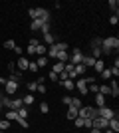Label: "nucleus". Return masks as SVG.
Returning <instances> with one entry per match:
<instances>
[{
  "label": "nucleus",
  "instance_id": "obj_49",
  "mask_svg": "<svg viewBox=\"0 0 119 133\" xmlns=\"http://www.w3.org/2000/svg\"><path fill=\"white\" fill-rule=\"evenodd\" d=\"M89 131H91V133H101L99 129H89Z\"/></svg>",
  "mask_w": 119,
  "mask_h": 133
},
{
  "label": "nucleus",
  "instance_id": "obj_3",
  "mask_svg": "<svg viewBox=\"0 0 119 133\" xmlns=\"http://www.w3.org/2000/svg\"><path fill=\"white\" fill-rule=\"evenodd\" d=\"M78 117H83V119H95L97 117V109L89 105H81L78 109Z\"/></svg>",
  "mask_w": 119,
  "mask_h": 133
},
{
  "label": "nucleus",
  "instance_id": "obj_25",
  "mask_svg": "<svg viewBox=\"0 0 119 133\" xmlns=\"http://www.w3.org/2000/svg\"><path fill=\"white\" fill-rule=\"evenodd\" d=\"M16 113H18V117H22V119H26V117H28V107H26V105H22L20 109L16 111Z\"/></svg>",
  "mask_w": 119,
  "mask_h": 133
},
{
  "label": "nucleus",
  "instance_id": "obj_1",
  "mask_svg": "<svg viewBox=\"0 0 119 133\" xmlns=\"http://www.w3.org/2000/svg\"><path fill=\"white\" fill-rule=\"evenodd\" d=\"M119 48V38L117 36H107V38L101 40V54H111L113 50Z\"/></svg>",
  "mask_w": 119,
  "mask_h": 133
},
{
  "label": "nucleus",
  "instance_id": "obj_2",
  "mask_svg": "<svg viewBox=\"0 0 119 133\" xmlns=\"http://www.w3.org/2000/svg\"><path fill=\"white\" fill-rule=\"evenodd\" d=\"M66 50H68V44H66V42H56L54 46H50V48H48L46 58H56L60 52H66Z\"/></svg>",
  "mask_w": 119,
  "mask_h": 133
},
{
  "label": "nucleus",
  "instance_id": "obj_44",
  "mask_svg": "<svg viewBox=\"0 0 119 133\" xmlns=\"http://www.w3.org/2000/svg\"><path fill=\"white\" fill-rule=\"evenodd\" d=\"M26 52H28V54H36V46H28V50H26Z\"/></svg>",
  "mask_w": 119,
  "mask_h": 133
},
{
  "label": "nucleus",
  "instance_id": "obj_43",
  "mask_svg": "<svg viewBox=\"0 0 119 133\" xmlns=\"http://www.w3.org/2000/svg\"><path fill=\"white\" fill-rule=\"evenodd\" d=\"M40 42H38V38H30V46H38Z\"/></svg>",
  "mask_w": 119,
  "mask_h": 133
},
{
  "label": "nucleus",
  "instance_id": "obj_33",
  "mask_svg": "<svg viewBox=\"0 0 119 133\" xmlns=\"http://www.w3.org/2000/svg\"><path fill=\"white\" fill-rule=\"evenodd\" d=\"M40 111H42V113H48V111H50V105H48V101H42V103H40Z\"/></svg>",
  "mask_w": 119,
  "mask_h": 133
},
{
  "label": "nucleus",
  "instance_id": "obj_10",
  "mask_svg": "<svg viewBox=\"0 0 119 133\" xmlns=\"http://www.w3.org/2000/svg\"><path fill=\"white\" fill-rule=\"evenodd\" d=\"M44 24H48V20H42V18H36V20H32V24H30V30H32V32H40Z\"/></svg>",
  "mask_w": 119,
  "mask_h": 133
},
{
  "label": "nucleus",
  "instance_id": "obj_32",
  "mask_svg": "<svg viewBox=\"0 0 119 133\" xmlns=\"http://www.w3.org/2000/svg\"><path fill=\"white\" fill-rule=\"evenodd\" d=\"M74 125L78 129H81V127H83V117H75V119H74Z\"/></svg>",
  "mask_w": 119,
  "mask_h": 133
},
{
  "label": "nucleus",
  "instance_id": "obj_41",
  "mask_svg": "<svg viewBox=\"0 0 119 133\" xmlns=\"http://www.w3.org/2000/svg\"><path fill=\"white\" fill-rule=\"evenodd\" d=\"M38 94H46V85L44 83H38V89H36Z\"/></svg>",
  "mask_w": 119,
  "mask_h": 133
},
{
  "label": "nucleus",
  "instance_id": "obj_36",
  "mask_svg": "<svg viewBox=\"0 0 119 133\" xmlns=\"http://www.w3.org/2000/svg\"><path fill=\"white\" fill-rule=\"evenodd\" d=\"M101 78L103 79H111V78H113V76H111V70H103V72H101Z\"/></svg>",
  "mask_w": 119,
  "mask_h": 133
},
{
  "label": "nucleus",
  "instance_id": "obj_28",
  "mask_svg": "<svg viewBox=\"0 0 119 133\" xmlns=\"http://www.w3.org/2000/svg\"><path fill=\"white\" fill-rule=\"evenodd\" d=\"M8 79H14V82H18V83H20V79H22V74H20V72H16V70H14V72L10 74V78H8Z\"/></svg>",
  "mask_w": 119,
  "mask_h": 133
},
{
  "label": "nucleus",
  "instance_id": "obj_45",
  "mask_svg": "<svg viewBox=\"0 0 119 133\" xmlns=\"http://www.w3.org/2000/svg\"><path fill=\"white\" fill-rule=\"evenodd\" d=\"M50 79H52V82H58V74H54V72H50Z\"/></svg>",
  "mask_w": 119,
  "mask_h": 133
},
{
  "label": "nucleus",
  "instance_id": "obj_4",
  "mask_svg": "<svg viewBox=\"0 0 119 133\" xmlns=\"http://www.w3.org/2000/svg\"><path fill=\"white\" fill-rule=\"evenodd\" d=\"M87 83H95V78H78L74 82V85L79 89V94L85 95L87 94Z\"/></svg>",
  "mask_w": 119,
  "mask_h": 133
},
{
  "label": "nucleus",
  "instance_id": "obj_19",
  "mask_svg": "<svg viewBox=\"0 0 119 133\" xmlns=\"http://www.w3.org/2000/svg\"><path fill=\"white\" fill-rule=\"evenodd\" d=\"M74 72L78 74L79 78H83V74H85V66H83V64H78V66H74Z\"/></svg>",
  "mask_w": 119,
  "mask_h": 133
},
{
  "label": "nucleus",
  "instance_id": "obj_24",
  "mask_svg": "<svg viewBox=\"0 0 119 133\" xmlns=\"http://www.w3.org/2000/svg\"><path fill=\"white\" fill-rule=\"evenodd\" d=\"M60 83H62V85H64V88H66V89H68V91H72V89L75 88L72 79H64V82H60Z\"/></svg>",
  "mask_w": 119,
  "mask_h": 133
},
{
  "label": "nucleus",
  "instance_id": "obj_51",
  "mask_svg": "<svg viewBox=\"0 0 119 133\" xmlns=\"http://www.w3.org/2000/svg\"><path fill=\"white\" fill-rule=\"evenodd\" d=\"M0 83H6V79H4V78H2V76H0Z\"/></svg>",
  "mask_w": 119,
  "mask_h": 133
},
{
  "label": "nucleus",
  "instance_id": "obj_8",
  "mask_svg": "<svg viewBox=\"0 0 119 133\" xmlns=\"http://www.w3.org/2000/svg\"><path fill=\"white\" fill-rule=\"evenodd\" d=\"M81 60H83L81 50H79V48H74V50H72V56H69V64H72V66H78V64H81Z\"/></svg>",
  "mask_w": 119,
  "mask_h": 133
},
{
  "label": "nucleus",
  "instance_id": "obj_15",
  "mask_svg": "<svg viewBox=\"0 0 119 133\" xmlns=\"http://www.w3.org/2000/svg\"><path fill=\"white\" fill-rule=\"evenodd\" d=\"M95 105H97V107H105V95L95 94Z\"/></svg>",
  "mask_w": 119,
  "mask_h": 133
},
{
  "label": "nucleus",
  "instance_id": "obj_38",
  "mask_svg": "<svg viewBox=\"0 0 119 133\" xmlns=\"http://www.w3.org/2000/svg\"><path fill=\"white\" fill-rule=\"evenodd\" d=\"M97 89H99V85H95V83H89L87 91H93V94H97Z\"/></svg>",
  "mask_w": 119,
  "mask_h": 133
},
{
  "label": "nucleus",
  "instance_id": "obj_13",
  "mask_svg": "<svg viewBox=\"0 0 119 133\" xmlns=\"http://www.w3.org/2000/svg\"><path fill=\"white\" fill-rule=\"evenodd\" d=\"M81 64H83L85 68H93V64H95V60H93L91 56H83V60H81Z\"/></svg>",
  "mask_w": 119,
  "mask_h": 133
},
{
  "label": "nucleus",
  "instance_id": "obj_46",
  "mask_svg": "<svg viewBox=\"0 0 119 133\" xmlns=\"http://www.w3.org/2000/svg\"><path fill=\"white\" fill-rule=\"evenodd\" d=\"M111 76H115V78H117V76H119V68H113V70H111Z\"/></svg>",
  "mask_w": 119,
  "mask_h": 133
},
{
  "label": "nucleus",
  "instance_id": "obj_35",
  "mask_svg": "<svg viewBox=\"0 0 119 133\" xmlns=\"http://www.w3.org/2000/svg\"><path fill=\"white\" fill-rule=\"evenodd\" d=\"M91 48H101V38H95V40H91Z\"/></svg>",
  "mask_w": 119,
  "mask_h": 133
},
{
  "label": "nucleus",
  "instance_id": "obj_6",
  "mask_svg": "<svg viewBox=\"0 0 119 133\" xmlns=\"http://www.w3.org/2000/svg\"><path fill=\"white\" fill-rule=\"evenodd\" d=\"M28 14H30V18H32V20L42 18V20H48V22H50V12L46 10V8H30Z\"/></svg>",
  "mask_w": 119,
  "mask_h": 133
},
{
  "label": "nucleus",
  "instance_id": "obj_11",
  "mask_svg": "<svg viewBox=\"0 0 119 133\" xmlns=\"http://www.w3.org/2000/svg\"><path fill=\"white\" fill-rule=\"evenodd\" d=\"M109 88H111V95L117 97V95H119V83H117V79H109Z\"/></svg>",
  "mask_w": 119,
  "mask_h": 133
},
{
  "label": "nucleus",
  "instance_id": "obj_40",
  "mask_svg": "<svg viewBox=\"0 0 119 133\" xmlns=\"http://www.w3.org/2000/svg\"><path fill=\"white\" fill-rule=\"evenodd\" d=\"M40 32H42V34H48V32H50V22H48V24H44V26H42V30H40Z\"/></svg>",
  "mask_w": 119,
  "mask_h": 133
},
{
  "label": "nucleus",
  "instance_id": "obj_9",
  "mask_svg": "<svg viewBox=\"0 0 119 133\" xmlns=\"http://www.w3.org/2000/svg\"><path fill=\"white\" fill-rule=\"evenodd\" d=\"M4 91H6L8 95L16 94V91H18V82H14V79H6V83H4Z\"/></svg>",
  "mask_w": 119,
  "mask_h": 133
},
{
  "label": "nucleus",
  "instance_id": "obj_22",
  "mask_svg": "<svg viewBox=\"0 0 119 133\" xmlns=\"http://www.w3.org/2000/svg\"><path fill=\"white\" fill-rule=\"evenodd\" d=\"M109 8L113 10V16H117V12H119V2H117V0H109Z\"/></svg>",
  "mask_w": 119,
  "mask_h": 133
},
{
  "label": "nucleus",
  "instance_id": "obj_27",
  "mask_svg": "<svg viewBox=\"0 0 119 133\" xmlns=\"http://www.w3.org/2000/svg\"><path fill=\"white\" fill-rule=\"evenodd\" d=\"M22 103H24L26 107H28V105H32V103H34V95H32V94H28V95H26V97L22 99Z\"/></svg>",
  "mask_w": 119,
  "mask_h": 133
},
{
  "label": "nucleus",
  "instance_id": "obj_14",
  "mask_svg": "<svg viewBox=\"0 0 119 133\" xmlns=\"http://www.w3.org/2000/svg\"><path fill=\"white\" fill-rule=\"evenodd\" d=\"M93 70H95L97 74H101L103 70H105V64H103V60H95V64H93Z\"/></svg>",
  "mask_w": 119,
  "mask_h": 133
},
{
  "label": "nucleus",
  "instance_id": "obj_48",
  "mask_svg": "<svg viewBox=\"0 0 119 133\" xmlns=\"http://www.w3.org/2000/svg\"><path fill=\"white\" fill-rule=\"evenodd\" d=\"M69 99H72V97H69V95H66V97H64L62 101H64V103H66V105H69Z\"/></svg>",
  "mask_w": 119,
  "mask_h": 133
},
{
  "label": "nucleus",
  "instance_id": "obj_31",
  "mask_svg": "<svg viewBox=\"0 0 119 133\" xmlns=\"http://www.w3.org/2000/svg\"><path fill=\"white\" fill-rule=\"evenodd\" d=\"M8 127H10V121L8 119H0V131H6Z\"/></svg>",
  "mask_w": 119,
  "mask_h": 133
},
{
  "label": "nucleus",
  "instance_id": "obj_12",
  "mask_svg": "<svg viewBox=\"0 0 119 133\" xmlns=\"http://www.w3.org/2000/svg\"><path fill=\"white\" fill-rule=\"evenodd\" d=\"M44 44L48 46V48H50V46H54V44H56V40H54V36H52L50 32H48V34H44Z\"/></svg>",
  "mask_w": 119,
  "mask_h": 133
},
{
  "label": "nucleus",
  "instance_id": "obj_42",
  "mask_svg": "<svg viewBox=\"0 0 119 133\" xmlns=\"http://www.w3.org/2000/svg\"><path fill=\"white\" fill-rule=\"evenodd\" d=\"M109 24H113V26H115V24H119V18L117 16H111V18H109Z\"/></svg>",
  "mask_w": 119,
  "mask_h": 133
},
{
  "label": "nucleus",
  "instance_id": "obj_39",
  "mask_svg": "<svg viewBox=\"0 0 119 133\" xmlns=\"http://www.w3.org/2000/svg\"><path fill=\"white\" fill-rule=\"evenodd\" d=\"M91 121H93V119H83V127L91 129V127H93V123H91Z\"/></svg>",
  "mask_w": 119,
  "mask_h": 133
},
{
  "label": "nucleus",
  "instance_id": "obj_26",
  "mask_svg": "<svg viewBox=\"0 0 119 133\" xmlns=\"http://www.w3.org/2000/svg\"><path fill=\"white\" fill-rule=\"evenodd\" d=\"M46 52H48V48H46L44 44H38V46H36V54H38V56H46Z\"/></svg>",
  "mask_w": 119,
  "mask_h": 133
},
{
  "label": "nucleus",
  "instance_id": "obj_23",
  "mask_svg": "<svg viewBox=\"0 0 119 133\" xmlns=\"http://www.w3.org/2000/svg\"><path fill=\"white\" fill-rule=\"evenodd\" d=\"M36 64H38V68H44V66H48V58H46V56H38Z\"/></svg>",
  "mask_w": 119,
  "mask_h": 133
},
{
  "label": "nucleus",
  "instance_id": "obj_37",
  "mask_svg": "<svg viewBox=\"0 0 119 133\" xmlns=\"http://www.w3.org/2000/svg\"><path fill=\"white\" fill-rule=\"evenodd\" d=\"M28 70H30V72H38V64H36V62H30V64H28Z\"/></svg>",
  "mask_w": 119,
  "mask_h": 133
},
{
  "label": "nucleus",
  "instance_id": "obj_17",
  "mask_svg": "<svg viewBox=\"0 0 119 133\" xmlns=\"http://www.w3.org/2000/svg\"><path fill=\"white\" fill-rule=\"evenodd\" d=\"M28 64L30 62L26 60V58H18V62H16V66L20 68V70H28Z\"/></svg>",
  "mask_w": 119,
  "mask_h": 133
},
{
  "label": "nucleus",
  "instance_id": "obj_5",
  "mask_svg": "<svg viewBox=\"0 0 119 133\" xmlns=\"http://www.w3.org/2000/svg\"><path fill=\"white\" fill-rule=\"evenodd\" d=\"M2 105H4L6 109H10V111H18L24 103H22V99H12V97H4V95H2Z\"/></svg>",
  "mask_w": 119,
  "mask_h": 133
},
{
  "label": "nucleus",
  "instance_id": "obj_34",
  "mask_svg": "<svg viewBox=\"0 0 119 133\" xmlns=\"http://www.w3.org/2000/svg\"><path fill=\"white\" fill-rule=\"evenodd\" d=\"M26 88H28V91H30V94H34L36 89H38V83H36V82H30L28 85H26Z\"/></svg>",
  "mask_w": 119,
  "mask_h": 133
},
{
  "label": "nucleus",
  "instance_id": "obj_20",
  "mask_svg": "<svg viewBox=\"0 0 119 133\" xmlns=\"http://www.w3.org/2000/svg\"><path fill=\"white\" fill-rule=\"evenodd\" d=\"M111 131H119V121H117V117H113V119H109V127Z\"/></svg>",
  "mask_w": 119,
  "mask_h": 133
},
{
  "label": "nucleus",
  "instance_id": "obj_7",
  "mask_svg": "<svg viewBox=\"0 0 119 133\" xmlns=\"http://www.w3.org/2000/svg\"><path fill=\"white\" fill-rule=\"evenodd\" d=\"M97 109V117H103V119H113L115 117V111L113 109H109V107H95Z\"/></svg>",
  "mask_w": 119,
  "mask_h": 133
},
{
  "label": "nucleus",
  "instance_id": "obj_16",
  "mask_svg": "<svg viewBox=\"0 0 119 133\" xmlns=\"http://www.w3.org/2000/svg\"><path fill=\"white\" fill-rule=\"evenodd\" d=\"M75 117H78V109L72 107V105H68V119H69V121H74Z\"/></svg>",
  "mask_w": 119,
  "mask_h": 133
},
{
  "label": "nucleus",
  "instance_id": "obj_29",
  "mask_svg": "<svg viewBox=\"0 0 119 133\" xmlns=\"http://www.w3.org/2000/svg\"><path fill=\"white\" fill-rule=\"evenodd\" d=\"M69 105L75 107V109H79V107H81V99H78V97H72V99H69Z\"/></svg>",
  "mask_w": 119,
  "mask_h": 133
},
{
  "label": "nucleus",
  "instance_id": "obj_21",
  "mask_svg": "<svg viewBox=\"0 0 119 133\" xmlns=\"http://www.w3.org/2000/svg\"><path fill=\"white\" fill-rule=\"evenodd\" d=\"M4 117L8 119V121H16V119H18V113H16V111H10V109H8V111L4 113Z\"/></svg>",
  "mask_w": 119,
  "mask_h": 133
},
{
  "label": "nucleus",
  "instance_id": "obj_47",
  "mask_svg": "<svg viewBox=\"0 0 119 133\" xmlns=\"http://www.w3.org/2000/svg\"><path fill=\"white\" fill-rule=\"evenodd\" d=\"M14 68H16V64H14V62H10V64H8V70H10V72H14Z\"/></svg>",
  "mask_w": 119,
  "mask_h": 133
},
{
  "label": "nucleus",
  "instance_id": "obj_50",
  "mask_svg": "<svg viewBox=\"0 0 119 133\" xmlns=\"http://www.w3.org/2000/svg\"><path fill=\"white\" fill-rule=\"evenodd\" d=\"M0 111H2V94H0Z\"/></svg>",
  "mask_w": 119,
  "mask_h": 133
},
{
  "label": "nucleus",
  "instance_id": "obj_18",
  "mask_svg": "<svg viewBox=\"0 0 119 133\" xmlns=\"http://www.w3.org/2000/svg\"><path fill=\"white\" fill-rule=\"evenodd\" d=\"M64 66H66V64H60V62H56V64L52 66V72H54V74H58V76H60V74L64 72Z\"/></svg>",
  "mask_w": 119,
  "mask_h": 133
},
{
  "label": "nucleus",
  "instance_id": "obj_30",
  "mask_svg": "<svg viewBox=\"0 0 119 133\" xmlns=\"http://www.w3.org/2000/svg\"><path fill=\"white\" fill-rule=\"evenodd\" d=\"M4 48H6V50H14V48H16V42H14V40H6Z\"/></svg>",
  "mask_w": 119,
  "mask_h": 133
}]
</instances>
